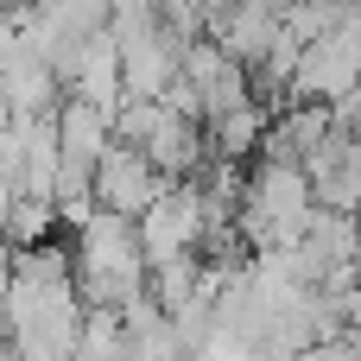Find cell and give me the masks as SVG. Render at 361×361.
<instances>
[{"instance_id": "6da1fadb", "label": "cell", "mask_w": 361, "mask_h": 361, "mask_svg": "<svg viewBox=\"0 0 361 361\" xmlns=\"http://www.w3.org/2000/svg\"><path fill=\"white\" fill-rule=\"evenodd\" d=\"M89 324V292L76 273V254L57 241L13 247L6 279V349L19 355H76Z\"/></svg>"}, {"instance_id": "7a4b0ae2", "label": "cell", "mask_w": 361, "mask_h": 361, "mask_svg": "<svg viewBox=\"0 0 361 361\" xmlns=\"http://www.w3.org/2000/svg\"><path fill=\"white\" fill-rule=\"evenodd\" d=\"M317 209H324V197H317L311 165L305 159H279V152H260V165L241 184L235 228L247 235V247H292V241H305V228H311Z\"/></svg>"}, {"instance_id": "3957f363", "label": "cell", "mask_w": 361, "mask_h": 361, "mask_svg": "<svg viewBox=\"0 0 361 361\" xmlns=\"http://www.w3.org/2000/svg\"><path fill=\"white\" fill-rule=\"evenodd\" d=\"M76 273H82V292L89 305H127L152 286V260H146V241H140V222L95 203L82 222H76Z\"/></svg>"}, {"instance_id": "277c9868", "label": "cell", "mask_w": 361, "mask_h": 361, "mask_svg": "<svg viewBox=\"0 0 361 361\" xmlns=\"http://www.w3.org/2000/svg\"><path fill=\"white\" fill-rule=\"evenodd\" d=\"M63 89H70V95H89V102H102V108H121V102H127V63H121V32H114V19L95 25V32H82V38L63 51Z\"/></svg>"}, {"instance_id": "5b68a950", "label": "cell", "mask_w": 361, "mask_h": 361, "mask_svg": "<svg viewBox=\"0 0 361 361\" xmlns=\"http://www.w3.org/2000/svg\"><path fill=\"white\" fill-rule=\"evenodd\" d=\"M165 184H171V178L159 171V159H152L146 146H133V140H114V146L95 159V203H108V209H121V216H140Z\"/></svg>"}, {"instance_id": "8992f818", "label": "cell", "mask_w": 361, "mask_h": 361, "mask_svg": "<svg viewBox=\"0 0 361 361\" xmlns=\"http://www.w3.org/2000/svg\"><path fill=\"white\" fill-rule=\"evenodd\" d=\"M57 140H63V159L95 165V159L121 140V133H114V108H102V102H89V95L57 102Z\"/></svg>"}, {"instance_id": "52a82bcc", "label": "cell", "mask_w": 361, "mask_h": 361, "mask_svg": "<svg viewBox=\"0 0 361 361\" xmlns=\"http://www.w3.org/2000/svg\"><path fill=\"white\" fill-rule=\"evenodd\" d=\"M13 114H19V108H13V102H6V89H0V133L13 127Z\"/></svg>"}, {"instance_id": "ba28073f", "label": "cell", "mask_w": 361, "mask_h": 361, "mask_svg": "<svg viewBox=\"0 0 361 361\" xmlns=\"http://www.w3.org/2000/svg\"><path fill=\"white\" fill-rule=\"evenodd\" d=\"M6 13H13V0H0V19H6Z\"/></svg>"}]
</instances>
